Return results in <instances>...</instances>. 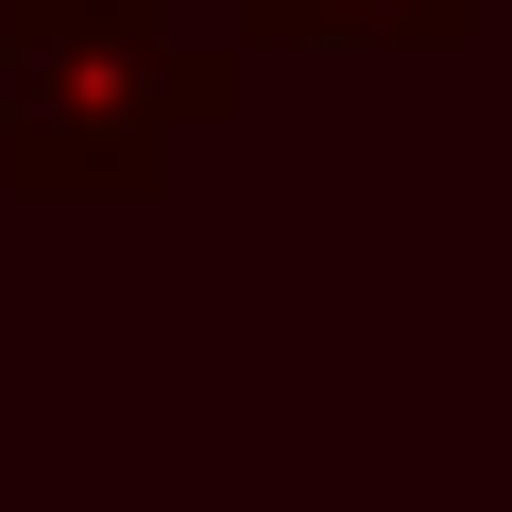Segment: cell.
<instances>
[{
    "label": "cell",
    "mask_w": 512,
    "mask_h": 512,
    "mask_svg": "<svg viewBox=\"0 0 512 512\" xmlns=\"http://www.w3.org/2000/svg\"><path fill=\"white\" fill-rule=\"evenodd\" d=\"M171 120H188V69L154 0H18V52H0L18 188H137Z\"/></svg>",
    "instance_id": "6da1fadb"
},
{
    "label": "cell",
    "mask_w": 512,
    "mask_h": 512,
    "mask_svg": "<svg viewBox=\"0 0 512 512\" xmlns=\"http://www.w3.org/2000/svg\"><path fill=\"white\" fill-rule=\"evenodd\" d=\"M274 35H444L461 0H256Z\"/></svg>",
    "instance_id": "7a4b0ae2"
}]
</instances>
